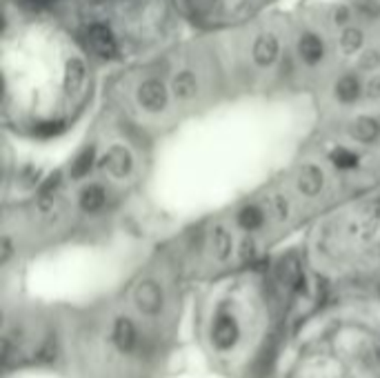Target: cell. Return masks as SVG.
<instances>
[{
    "instance_id": "3957f363",
    "label": "cell",
    "mask_w": 380,
    "mask_h": 378,
    "mask_svg": "<svg viewBox=\"0 0 380 378\" xmlns=\"http://www.w3.org/2000/svg\"><path fill=\"white\" fill-rule=\"evenodd\" d=\"M278 378H380V298L320 301L298 327Z\"/></svg>"
},
{
    "instance_id": "6da1fadb",
    "label": "cell",
    "mask_w": 380,
    "mask_h": 378,
    "mask_svg": "<svg viewBox=\"0 0 380 378\" xmlns=\"http://www.w3.org/2000/svg\"><path fill=\"white\" fill-rule=\"evenodd\" d=\"M296 261L254 263L209 278L194 305V336L211 369L225 378H278L314 298Z\"/></svg>"
},
{
    "instance_id": "7a4b0ae2",
    "label": "cell",
    "mask_w": 380,
    "mask_h": 378,
    "mask_svg": "<svg viewBox=\"0 0 380 378\" xmlns=\"http://www.w3.org/2000/svg\"><path fill=\"white\" fill-rule=\"evenodd\" d=\"M180 274L158 265L114 296L54 316L51 365L69 378H163L178 347Z\"/></svg>"
}]
</instances>
